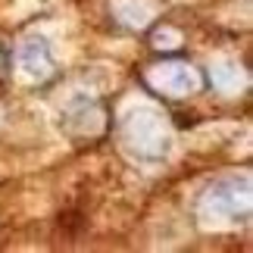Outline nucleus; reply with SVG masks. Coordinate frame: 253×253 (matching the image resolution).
<instances>
[{"mask_svg": "<svg viewBox=\"0 0 253 253\" xmlns=\"http://www.w3.org/2000/svg\"><path fill=\"white\" fill-rule=\"evenodd\" d=\"M16 60L25 69V75H32V79H38V82H41V79H50V75L56 72L53 69L50 44H47V38H41V35L25 38V41L16 47Z\"/></svg>", "mask_w": 253, "mask_h": 253, "instance_id": "3", "label": "nucleus"}, {"mask_svg": "<svg viewBox=\"0 0 253 253\" xmlns=\"http://www.w3.org/2000/svg\"><path fill=\"white\" fill-rule=\"evenodd\" d=\"M144 82L160 94L184 97V94H194L200 87V75L184 60H163V63H153L150 69L144 72Z\"/></svg>", "mask_w": 253, "mask_h": 253, "instance_id": "2", "label": "nucleus"}, {"mask_svg": "<svg viewBox=\"0 0 253 253\" xmlns=\"http://www.w3.org/2000/svg\"><path fill=\"white\" fill-rule=\"evenodd\" d=\"M250 216V178L247 175H228L212 181L200 200L203 222H247Z\"/></svg>", "mask_w": 253, "mask_h": 253, "instance_id": "1", "label": "nucleus"}]
</instances>
